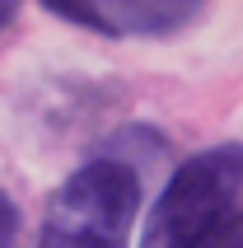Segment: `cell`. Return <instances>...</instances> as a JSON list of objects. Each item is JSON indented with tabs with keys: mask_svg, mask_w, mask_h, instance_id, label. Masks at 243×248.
<instances>
[{
	"mask_svg": "<svg viewBox=\"0 0 243 248\" xmlns=\"http://www.w3.org/2000/svg\"><path fill=\"white\" fill-rule=\"evenodd\" d=\"M243 202V145H211L173 169L145 220L140 248H211Z\"/></svg>",
	"mask_w": 243,
	"mask_h": 248,
	"instance_id": "1",
	"label": "cell"
},
{
	"mask_svg": "<svg viewBox=\"0 0 243 248\" xmlns=\"http://www.w3.org/2000/svg\"><path fill=\"white\" fill-rule=\"evenodd\" d=\"M140 211V173L126 159H89L47 202L38 248H126Z\"/></svg>",
	"mask_w": 243,
	"mask_h": 248,
	"instance_id": "2",
	"label": "cell"
},
{
	"mask_svg": "<svg viewBox=\"0 0 243 248\" xmlns=\"http://www.w3.org/2000/svg\"><path fill=\"white\" fill-rule=\"evenodd\" d=\"M47 10L61 19H75L98 33H117V38H164L201 19V5L187 0H47Z\"/></svg>",
	"mask_w": 243,
	"mask_h": 248,
	"instance_id": "3",
	"label": "cell"
},
{
	"mask_svg": "<svg viewBox=\"0 0 243 248\" xmlns=\"http://www.w3.org/2000/svg\"><path fill=\"white\" fill-rule=\"evenodd\" d=\"M14 239H19V206L0 192V248H14Z\"/></svg>",
	"mask_w": 243,
	"mask_h": 248,
	"instance_id": "4",
	"label": "cell"
},
{
	"mask_svg": "<svg viewBox=\"0 0 243 248\" xmlns=\"http://www.w3.org/2000/svg\"><path fill=\"white\" fill-rule=\"evenodd\" d=\"M211 248H243V211L225 225V230H220V239H215Z\"/></svg>",
	"mask_w": 243,
	"mask_h": 248,
	"instance_id": "5",
	"label": "cell"
},
{
	"mask_svg": "<svg viewBox=\"0 0 243 248\" xmlns=\"http://www.w3.org/2000/svg\"><path fill=\"white\" fill-rule=\"evenodd\" d=\"M14 14H19V5H10V0H0V28L14 24Z\"/></svg>",
	"mask_w": 243,
	"mask_h": 248,
	"instance_id": "6",
	"label": "cell"
}]
</instances>
